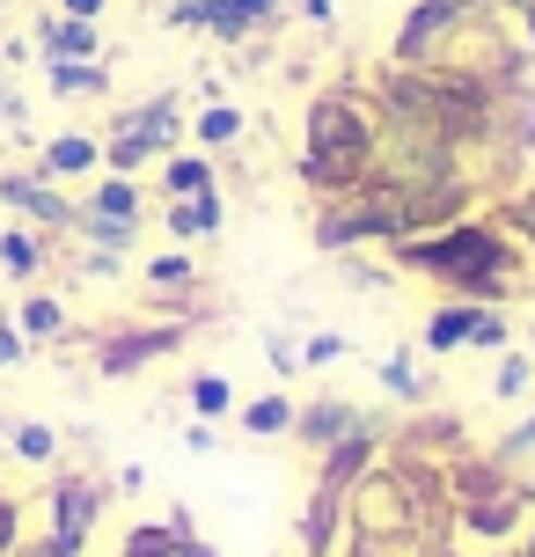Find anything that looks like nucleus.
I'll return each mask as SVG.
<instances>
[{
    "mask_svg": "<svg viewBox=\"0 0 535 557\" xmlns=\"http://www.w3.org/2000/svg\"><path fill=\"white\" fill-rule=\"evenodd\" d=\"M507 23L521 29V45L535 52V0H513V8H507Z\"/></svg>",
    "mask_w": 535,
    "mask_h": 557,
    "instance_id": "c9c22d12",
    "label": "nucleus"
},
{
    "mask_svg": "<svg viewBox=\"0 0 535 557\" xmlns=\"http://www.w3.org/2000/svg\"><path fill=\"white\" fill-rule=\"evenodd\" d=\"M477 308H492V301H455V294H440V301L425 308V323H419V345L425 360H448V352H462L470 345V323H477Z\"/></svg>",
    "mask_w": 535,
    "mask_h": 557,
    "instance_id": "ddd939ff",
    "label": "nucleus"
},
{
    "mask_svg": "<svg viewBox=\"0 0 535 557\" xmlns=\"http://www.w3.org/2000/svg\"><path fill=\"white\" fill-rule=\"evenodd\" d=\"M294 15L315 23V29H331V23H338V0H294Z\"/></svg>",
    "mask_w": 535,
    "mask_h": 557,
    "instance_id": "f704fd0d",
    "label": "nucleus"
},
{
    "mask_svg": "<svg viewBox=\"0 0 535 557\" xmlns=\"http://www.w3.org/2000/svg\"><path fill=\"white\" fill-rule=\"evenodd\" d=\"M184 447H191V455H213V447H221L213 418H191V425H184Z\"/></svg>",
    "mask_w": 535,
    "mask_h": 557,
    "instance_id": "72a5a7b5",
    "label": "nucleus"
},
{
    "mask_svg": "<svg viewBox=\"0 0 535 557\" xmlns=\"http://www.w3.org/2000/svg\"><path fill=\"white\" fill-rule=\"evenodd\" d=\"M242 133H250V117L235 111L227 96H221V103H206V111L191 117V147H206V154H221V147H235Z\"/></svg>",
    "mask_w": 535,
    "mask_h": 557,
    "instance_id": "5701e85b",
    "label": "nucleus"
},
{
    "mask_svg": "<svg viewBox=\"0 0 535 557\" xmlns=\"http://www.w3.org/2000/svg\"><path fill=\"white\" fill-rule=\"evenodd\" d=\"M425 352L419 345H396V352H382V360H374V389L389 396V404H403V411H425V404H433V382H425Z\"/></svg>",
    "mask_w": 535,
    "mask_h": 557,
    "instance_id": "4468645a",
    "label": "nucleus"
},
{
    "mask_svg": "<svg viewBox=\"0 0 535 557\" xmlns=\"http://www.w3.org/2000/svg\"><path fill=\"white\" fill-rule=\"evenodd\" d=\"M294 8L286 0H206V37H221V45H250L264 29H279Z\"/></svg>",
    "mask_w": 535,
    "mask_h": 557,
    "instance_id": "9b49d317",
    "label": "nucleus"
},
{
    "mask_svg": "<svg viewBox=\"0 0 535 557\" xmlns=\"http://www.w3.org/2000/svg\"><path fill=\"white\" fill-rule=\"evenodd\" d=\"M528 557H535V543H528Z\"/></svg>",
    "mask_w": 535,
    "mask_h": 557,
    "instance_id": "37998d69",
    "label": "nucleus"
},
{
    "mask_svg": "<svg viewBox=\"0 0 535 557\" xmlns=\"http://www.w3.org/2000/svg\"><path fill=\"white\" fill-rule=\"evenodd\" d=\"M45 88L59 103H96L111 96V59H45Z\"/></svg>",
    "mask_w": 535,
    "mask_h": 557,
    "instance_id": "aec40b11",
    "label": "nucleus"
},
{
    "mask_svg": "<svg viewBox=\"0 0 535 557\" xmlns=\"http://www.w3.org/2000/svg\"><path fill=\"white\" fill-rule=\"evenodd\" d=\"M294 396L286 389H264V396H250V404H235V418H242V433L250 441H294Z\"/></svg>",
    "mask_w": 535,
    "mask_h": 557,
    "instance_id": "412c9836",
    "label": "nucleus"
},
{
    "mask_svg": "<svg viewBox=\"0 0 535 557\" xmlns=\"http://www.w3.org/2000/svg\"><path fill=\"white\" fill-rule=\"evenodd\" d=\"M492 213H499V227L528 250V272H535V176H521L513 191H499V198H492Z\"/></svg>",
    "mask_w": 535,
    "mask_h": 557,
    "instance_id": "4be33fe9",
    "label": "nucleus"
},
{
    "mask_svg": "<svg viewBox=\"0 0 535 557\" xmlns=\"http://www.w3.org/2000/svg\"><path fill=\"white\" fill-rule=\"evenodd\" d=\"M154 8H162V0H154Z\"/></svg>",
    "mask_w": 535,
    "mask_h": 557,
    "instance_id": "c03bdc74",
    "label": "nucleus"
},
{
    "mask_svg": "<svg viewBox=\"0 0 535 557\" xmlns=\"http://www.w3.org/2000/svg\"><path fill=\"white\" fill-rule=\"evenodd\" d=\"M492 396H499V404H528L535 396V352H499V367H492Z\"/></svg>",
    "mask_w": 535,
    "mask_h": 557,
    "instance_id": "393cba45",
    "label": "nucleus"
},
{
    "mask_svg": "<svg viewBox=\"0 0 535 557\" xmlns=\"http://www.w3.org/2000/svg\"><path fill=\"white\" fill-rule=\"evenodd\" d=\"M374 176L396 184V191H440V184H462L477 169H470V147L425 133V125H382V139H374Z\"/></svg>",
    "mask_w": 535,
    "mask_h": 557,
    "instance_id": "20e7f679",
    "label": "nucleus"
},
{
    "mask_svg": "<svg viewBox=\"0 0 535 557\" xmlns=\"http://www.w3.org/2000/svg\"><path fill=\"white\" fill-rule=\"evenodd\" d=\"M29 360V337L15 331V315H0V367H23Z\"/></svg>",
    "mask_w": 535,
    "mask_h": 557,
    "instance_id": "473e14b6",
    "label": "nucleus"
},
{
    "mask_svg": "<svg viewBox=\"0 0 535 557\" xmlns=\"http://www.w3.org/2000/svg\"><path fill=\"white\" fill-rule=\"evenodd\" d=\"M140 235H147V191H140V176H96L88 184V198H74V235L66 243H96V250H117V257H133L140 250Z\"/></svg>",
    "mask_w": 535,
    "mask_h": 557,
    "instance_id": "39448f33",
    "label": "nucleus"
},
{
    "mask_svg": "<svg viewBox=\"0 0 535 557\" xmlns=\"http://www.w3.org/2000/svg\"><path fill=\"white\" fill-rule=\"evenodd\" d=\"M117 557H221V550L191 529V513H184V506H170V521H140V529H125Z\"/></svg>",
    "mask_w": 535,
    "mask_h": 557,
    "instance_id": "9d476101",
    "label": "nucleus"
},
{
    "mask_svg": "<svg viewBox=\"0 0 535 557\" xmlns=\"http://www.w3.org/2000/svg\"><path fill=\"white\" fill-rule=\"evenodd\" d=\"M103 506H111V484L88 470H52V484L37 492V529L52 550L66 557H88V535H96V521H103Z\"/></svg>",
    "mask_w": 535,
    "mask_h": 557,
    "instance_id": "423d86ee",
    "label": "nucleus"
},
{
    "mask_svg": "<svg viewBox=\"0 0 535 557\" xmlns=\"http://www.w3.org/2000/svg\"><path fill=\"white\" fill-rule=\"evenodd\" d=\"M29 535V499H15V492H0V557H15Z\"/></svg>",
    "mask_w": 535,
    "mask_h": 557,
    "instance_id": "c85d7f7f",
    "label": "nucleus"
},
{
    "mask_svg": "<svg viewBox=\"0 0 535 557\" xmlns=\"http://www.w3.org/2000/svg\"><path fill=\"white\" fill-rule=\"evenodd\" d=\"M345 360V337L338 331H309L301 337V367H338Z\"/></svg>",
    "mask_w": 535,
    "mask_h": 557,
    "instance_id": "7c9ffc66",
    "label": "nucleus"
},
{
    "mask_svg": "<svg viewBox=\"0 0 535 557\" xmlns=\"http://www.w3.org/2000/svg\"><path fill=\"white\" fill-rule=\"evenodd\" d=\"M382 411H366V404H352V396H309L301 411H294V441L309 447V455H331L338 441H352V433H366Z\"/></svg>",
    "mask_w": 535,
    "mask_h": 557,
    "instance_id": "1a4fd4ad",
    "label": "nucleus"
},
{
    "mask_svg": "<svg viewBox=\"0 0 535 557\" xmlns=\"http://www.w3.org/2000/svg\"><path fill=\"white\" fill-rule=\"evenodd\" d=\"M29 162L45 169V176H103V133H52V139H37V154Z\"/></svg>",
    "mask_w": 535,
    "mask_h": 557,
    "instance_id": "2eb2a0df",
    "label": "nucleus"
},
{
    "mask_svg": "<svg viewBox=\"0 0 535 557\" xmlns=\"http://www.w3.org/2000/svg\"><path fill=\"white\" fill-rule=\"evenodd\" d=\"M198 191H221V169L206 147H176L154 162V198H198Z\"/></svg>",
    "mask_w": 535,
    "mask_h": 557,
    "instance_id": "f3484780",
    "label": "nucleus"
},
{
    "mask_svg": "<svg viewBox=\"0 0 535 557\" xmlns=\"http://www.w3.org/2000/svg\"><path fill=\"white\" fill-rule=\"evenodd\" d=\"M528 352H535V323H528Z\"/></svg>",
    "mask_w": 535,
    "mask_h": 557,
    "instance_id": "ea45409f",
    "label": "nucleus"
},
{
    "mask_svg": "<svg viewBox=\"0 0 535 557\" xmlns=\"http://www.w3.org/2000/svg\"><path fill=\"white\" fill-rule=\"evenodd\" d=\"M162 227H170V243H213L227 227V198L221 191H198V198H162Z\"/></svg>",
    "mask_w": 535,
    "mask_h": 557,
    "instance_id": "dca6fc26",
    "label": "nucleus"
},
{
    "mask_svg": "<svg viewBox=\"0 0 535 557\" xmlns=\"http://www.w3.org/2000/svg\"><path fill=\"white\" fill-rule=\"evenodd\" d=\"M59 15H82V23H103V8H111V0H52Z\"/></svg>",
    "mask_w": 535,
    "mask_h": 557,
    "instance_id": "e433bc0d",
    "label": "nucleus"
},
{
    "mask_svg": "<svg viewBox=\"0 0 535 557\" xmlns=\"http://www.w3.org/2000/svg\"><path fill=\"white\" fill-rule=\"evenodd\" d=\"M0 82H8V59H0Z\"/></svg>",
    "mask_w": 535,
    "mask_h": 557,
    "instance_id": "79ce46f5",
    "label": "nucleus"
},
{
    "mask_svg": "<svg viewBox=\"0 0 535 557\" xmlns=\"http://www.w3.org/2000/svg\"><path fill=\"white\" fill-rule=\"evenodd\" d=\"M8 447L23 455L29 470H52V462H59V425H45V418H23V425H8Z\"/></svg>",
    "mask_w": 535,
    "mask_h": 557,
    "instance_id": "b1692460",
    "label": "nucleus"
},
{
    "mask_svg": "<svg viewBox=\"0 0 535 557\" xmlns=\"http://www.w3.org/2000/svg\"><path fill=\"white\" fill-rule=\"evenodd\" d=\"M0 206H8L23 227L52 235V243H66V235H74V198H66V184H59V176H45L37 162H8V169H0Z\"/></svg>",
    "mask_w": 535,
    "mask_h": 557,
    "instance_id": "6e6552de",
    "label": "nucleus"
},
{
    "mask_svg": "<svg viewBox=\"0 0 535 557\" xmlns=\"http://www.w3.org/2000/svg\"><path fill=\"white\" fill-rule=\"evenodd\" d=\"M162 23L170 29H206V0H162Z\"/></svg>",
    "mask_w": 535,
    "mask_h": 557,
    "instance_id": "2f4dec72",
    "label": "nucleus"
},
{
    "mask_svg": "<svg viewBox=\"0 0 535 557\" xmlns=\"http://www.w3.org/2000/svg\"><path fill=\"white\" fill-rule=\"evenodd\" d=\"M0 8H23V0H0Z\"/></svg>",
    "mask_w": 535,
    "mask_h": 557,
    "instance_id": "a19ab883",
    "label": "nucleus"
},
{
    "mask_svg": "<svg viewBox=\"0 0 535 557\" xmlns=\"http://www.w3.org/2000/svg\"><path fill=\"white\" fill-rule=\"evenodd\" d=\"M15 557H66V550H52L45 535H23V550H15Z\"/></svg>",
    "mask_w": 535,
    "mask_h": 557,
    "instance_id": "4c0bfd02",
    "label": "nucleus"
},
{
    "mask_svg": "<svg viewBox=\"0 0 535 557\" xmlns=\"http://www.w3.org/2000/svg\"><path fill=\"white\" fill-rule=\"evenodd\" d=\"M374 139H382V117L360 88H323L309 96V117H301V154H294V176L309 184L315 198H345L374 176Z\"/></svg>",
    "mask_w": 535,
    "mask_h": 557,
    "instance_id": "f03ea898",
    "label": "nucleus"
},
{
    "mask_svg": "<svg viewBox=\"0 0 535 557\" xmlns=\"http://www.w3.org/2000/svg\"><path fill=\"white\" fill-rule=\"evenodd\" d=\"M419 557H462V550H455V543H433V550H419Z\"/></svg>",
    "mask_w": 535,
    "mask_h": 557,
    "instance_id": "58836bf2",
    "label": "nucleus"
},
{
    "mask_svg": "<svg viewBox=\"0 0 535 557\" xmlns=\"http://www.w3.org/2000/svg\"><path fill=\"white\" fill-rule=\"evenodd\" d=\"M52 257H59L52 235H37V227H23V221H8V227H0V272L15 278V286H37Z\"/></svg>",
    "mask_w": 535,
    "mask_h": 557,
    "instance_id": "a211bd4d",
    "label": "nucleus"
},
{
    "mask_svg": "<svg viewBox=\"0 0 535 557\" xmlns=\"http://www.w3.org/2000/svg\"><path fill=\"white\" fill-rule=\"evenodd\" d=\"M396 278H433L440 294L455 301H492V308H513L535 294V272H528V250L513 243L499 213H462V221L433 227V235H403L389 250Z\"/></svg>",
    "mask_w": 535,
    "mask_h": 557,
    "instance_id": "f257e3e1",
    "label": "nucleus"
},
{
    "mask_svg": "<svg viewBox=\"0 0 535 557\" xmlns=\"http://www.w3.org/2000/svg\"><path fill=\"white\" fill-rule=\"evenodd\" d=\"M338 278L352 286V294H389V286H396V264H366V250H345L338 257Z\"/></svg>",
    "mask_w": 535,
    "mask_h": 557,
    "instance_id": "bb28decb",
    "label": "nucleus"
},
{
    "mask_svg": "<svg viewBox=\"0 0 535 557\" xmlns=\"http://www.w3.org/2000/svg\"><path fill=\"white\" fill-rule=\"evenodd\" d=\"M264 360H272L279 382H294V374H301V337L279 331V323H264Z\"/></svg>",
    "mask_w": 535,
    "mask_h": 557,
    "instance_id": "cd10ccee",
    "label": "nucleus"
},
{
    "mask_svg": "<svg viewBox=\"0 0 535 557\" xmlns=\"http://www.w3.org/2000/svg\"><path fill=\"white\" fill-rule=\"evenodd\" d=\"M184 396H191V418H213V425L235 411V382H227V374H213V367H206V374H191V382H184Z\"/></svg>",
    "mask_w": 535,
    "mask_h": 557,
    "instance_id": "a878e982",
    "label": "nucleus"
},
{
    "mask_svg": "<svg viewBox=\"0 0 535 557\" xmlns=\"http://www.w3.org/2000/svg\"><path fill=\"white\" fill-rule=\"evenodd\" d=\"M29 52L37 59H103V23H82V15L45 8L37 29H29Z\"/></svg>",
    "mask_w": 535,
    "mask_h": 557,
    "instance_id": "f8f14e48",
    "label": "nucleus"
},
{
    "mask_svg": "<svg viewBox=\"0 0 535 557\" xmlns=\"http://www.w3.org/2000/svg\"><path fill=\"white\" fill-rule=\"evenodd\" d=\"M198 323H184V315H162V323H111V331H96V374L103 382H133V374H147L154 360H170V352H184L191 345Z\"/></svg>",
    "mask_w": 535,
    "mask_h": 557,
    "instance_id": "0eeeda50",
    "label": "nucleus"
},
{
    "mask_svg": "<svg viewBox=\"0 0 535 557\" xmlns=\"http://www.w3.org/2000/svg\"><path fill=\"white\" fill-rule=\"evenodd\" d=\"M528 455H535V411L521 418L513 433H499V441H492V462H507V470H513V462H528Z\"/></svg>",
    "mask_w": 535,
    "mask_h": 557,
    "instance_id": "c756f323",
    "label": "nucleus"
},
{
    "mask_svg": "<svg viewBox=\"0 0 535 557\" xmlns=\"http://www.w3.org/2000/svg\"><path fill=\"white\" fill-rule=\"evenodd\" d=\"M15 331L29 337V352H52V345H66V337H74V323H66V301H59V294L29 286L23 308H15Z\"/></svg>",
    "mask_w": 535,
    "mask_h": 557,
    "instance_id": "6ab92c4d",
    "label": "nucleus"
},
{
    "mask_svg": "<svg viewBox=\"0 0 535 557\" xmlns=\"http://www.w3.org/2000/svg\"><path fill=\"white\" fill-rule=\"evenodd\" d=\"M176 147H191V117H184V96L176 88H154L140 103L111 111V125H103V169L111 176H147Z\"/></svg>",
    "mask_w": 535,
    "mask_h": 557,
    "instance_id": "7ed1b4c3",
    "label": "nucleus"
}]
</instances>
